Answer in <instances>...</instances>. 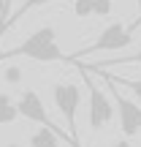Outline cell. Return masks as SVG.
Listing matches in <instances>:
<instances>
[{"instance_id": "cell-1", "label": "cell", "mask_w": 141, "mask_h": 147, "mask_svg": "<svg viewBox=\"0 0 141 147\" xmlns=\"http://www.w3.org/2000/svg\"><path fill=\"white\" fill-rule=\"evenodd\" d=\"M5 57H30V60H38V63H60V60H68L63 55V49H60V44H57L54 27H49V25L38 27L19 47H14V49L0 55V60H5Z\"/></svg>"}, {"instance_id": "cell-2", "label": "cell", "mask_w": 141, "mask_h": 147, "mask_svg": "<svg viewBox=\"0 0 141 147\" xmlns=\"http://www.w3.org/2000/svg\"><path fill=\"white\" fill-rule=\"evenodd\" d=\"M52 98H54V106L60 109V115L65 117V125H68V136L73 147H82L79 142V128H76V112H79V104H82V90L71 82H60L52 87Z\"/></svg>"}, {"instance_id": "cell-3", "label": "cell", "mask_w": 141, "mask_h": 147, "mask_svg": "<svg viewBox=\"0 0 141 147\" xmlns=\"http://www.w3.org/2000/svg\"><path fill=\"white\" fill-rule=\"evenodd\" d=\"M95 74H98V76L111 87V93H114V101H117V117H120L122 134H125V136H138V134H141V106L136 104V101H130L128 95H122L120 84H117L106 71H95Z\"/></svg>"}, {"instance_id": "cell-4", "label": "cell", "mask_w": 141, "mask_h": 147, "mask_svg": "<svg viewBox=\"0 0 141 147\" xmlns=\"http://www.w3.org/2000/svg\"><path fill=\"white\" fill-rule=\"evenodd\" d=\"M79 74H82L84 84H87V93H90V128H92V131H100V128H106L111 123V117H114V106H111L109 95L95 84L92 74L84 68V65H79Z\"/></svg>"}, {"instance_id": "cell-5", "label": "cell", "mask_w": 141, "mask_h": 147, "mask_svg": "<svg viewBox=\"0 0 141 147\" xmlns=\"http://www.w3.org/2000/svg\"><path fill=\"white\" fill-rule=\"evenodd\" d=\"M130 41H133V27H125L122 22H114V25L103 27V33H100V36L95 38L90 47L79 49V52H76V55H71L68 60L84 57V55H92V52H117V49L130 47Z\"/></svg>"}, {"instance_id": "cell-6", "label": "cell", "mask_w": 141, "mask_h": 147, "mask_svg": "<svg viewBox=\"0 0 141 147\" xmlns=\"http://www.w3.org/2000/svg\"><path fill=\"white\" fill-rule=\"evenodd\" d=\"M16 112H19L22 117H27L30 123H38V125L52 128L57 136H63V139H68V142H71L68 131H63V128H60L57 123H54L52 117L46 115V109H43V104H41V98H38L35 90H25V93L19 95V101H16ZM71 144H73V142H71Z\"/></svg>"}, {"instance_id": "cell-7", "label": "cell", "mask_w": 141, "mask_h": 147, "mask_svg": "<svg viewBox=\"0 0 141 147\" xmlns=\"http://www.w3.org/2000/svg\"><path fill=\"white\" fill-rule=\"evenodd\" d=\"M30 144L33 147H60V136L52 131V128L41 125V131H35L30 136Z\"/></svg>"}, {"instance_id": "cell-8", "label": "cell", "mask_w": 141, "mask_h": 147, "mask_svg": "<svg viewBox=\"0 0 141 147\" xmlns=\"http://www.w3.org/2000/svg\"><path fill=\"white\" fill-rule=\"evenodd\" d=\"M16 117H19V112H16L14 98H11L8 93H0V125H5V123H14Z\"/></svg>"}, {"instance_id": "cell-9", "label": "cell", "mask_w": 141, "mask_h": 147, "mask_svg": "<svg viewBox=\"0 0 141 147\" xmlns=\"http://www.w3.org/2000/svg\"><path fill=\"white\" fill-rule=\"evenodd\" d=\"M130 63H138V65H141V49H138V52H133V55H122V57H117V60H109V63H95V65H92V71L120 68V65H130Z\"/></svg>"}, {"instance_id": "cell-10", "label": "cell", "mask_w": 141, "mask_h": 147, "mask_svg": "<svg viewBox=\"0 0 141 147\" xmlns=\"http://www.w3.org/2000/svg\"><path fill=\"white\" fill-rule=\"evenodd\" d=\"M46 3H52V0H25V3L19 5V11H14V14H8V19H5V30H8V25H14L19 16H25L27 11H33V8H38V5H46Z\"/></svg>"}, {"instance_id": "cell-11", "label": "cell", "mask_w": 141, "mask_h": 147, "mask_svg": "<svg viewBox=\"0 0 141 147\" xmlns=\"http://www.w3.org/2000/svg\"><path fill=\"white\" fill-rule=\"evenodd\" d=\"M84 68H87V65H84ZM106 74H109V71H106ZM109 76H111V74H109ZM111 79H114V82L120 84V87L133 90V93H136V98L141 101V79H117V76H111Z\"/></svg>"}, {"instance_id": "cell-12", "label": "cell", "mask_w": 141, "mask_h": 147, "mask_svg": "<svg viewBox=\"0 0 141 147\" xmlns=\"http://www.w3.org/2000/svg\"><path fill=\"white\" fill-rule=\"evenodd\" d=\"M73 14L76 16H90L92 14V0H73Z\"/></svg>"}, {"instance_id": "cell-13", "label": "cell", "mask_w": 141, "mask_h": 147, "mask_svg": "<svg viewBox=\"0 0 141 147\" xmlns=\"http://www.w3.org/2000/svg\"><path fill=\"white\" fill-rule=\"evenodd\" d=\"M92 14L109 16L111 14V0H92Z\"/></svg>"}, {"instance_id": "cell-14", "label": "cell", "mask_w": 141, "mask_h": 147, "mask_svg": "<svg viewBox=\"0 0 141 147\" xmlns=\"http://www.w3.org/2000/svg\"><path fill=\"white\" fill-rule=\"evenodd\" d=\"M5 79H8V82H19V79H22L19 68H8V74H5Z\"/></svg>"}, {"instance_id": "cell-15", "label": "cell", "mask_w": 141, "mask_h": 147, "mask_svg": "<svg viewBox=\"0 0 141 147\" xmlns=\"http://www.w3.org/2000/svg\"><path fill=\"white\" fill-rule=\"evenodd\" d=\"M109 147H133V144H130V139H117V142H111Z\"/></svg>"}, {"instance_id": "cell-16", "label": "cell", "mask_w": 141, "mask_h": 147, "mask_svg": "<svg viewBox=\"0 0 141 147\" xmlns=\"http://www.w3.org/2000/svg\"><path fill=\"white\" fill-rule=\"evenodd\" d=\"M5 147H22V144H5Z\"/></svg>"}, {"instance_id": "cell-17", "label": "cell", "mask_w": 141, "mask_h": 147, "mask_svg": "<svg viewBox=\"0 0 141 147\" xmlns=\"http://www.w3.org/2000/svg\"><path fill=\"white\" fill-rule=\"evenodd\" d=\"M136 3H138V8H141V0H136Z\"/></svg>"}, {"instance_id": "cell-18", "label": "cell", "mask_w": 141, "mask_h": 147, "mask_svg": "<svg viewBox=\"0 0 141 147\" xmlns=\"http://www.w3.org/2000/svg\"><path fill=\"white\" fill-rule=\"evenodd\" d=\"M0 5H3V0H0Z\"/></svg>"}]
</instances>
